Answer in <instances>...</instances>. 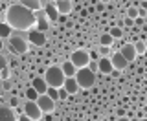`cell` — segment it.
Segmentation results:
<instances>
[{
	"label": "cell",
	"instance_id": "6da1fadb",
	"mask_svg": "<svg viewBox=\"0 0 147 121\" xmlns=\"http://www.w3.org/2000/svg\"><path fill=\"white\" fill-rule=\"evenodd\" d=\"M6 24L11 30H20V31L31 30L35 26V13L24 6H20V4L9 6L6 13Z\"/></svg>",
	"mask_w": 147,
	"mask_h": 121
},
{
	"label": "cell",
	"instance_id": "7a4b0ae2",
	"mask_svg": "<svg viewBox=\"0 0 147 121\" xmlns=\"http://www.w3.org/2000/svg\"><path fill=\"white\" fill-rule=\"evenodd\" d=\"M9 40V50L17 55H22L28 52V31H20V30H13L11 35L7 37Z\"/></svg>",
	"mask_w": 147,
	"mask_h": 121
},
{
	"label": "cell",
	"instance_id": "3957f363",
	"mask_svg": "<svg viewBox=\"0 0 147 121\" xmlns=\"http://www.w3.org/2000/svg\"><path fill=\"white\" fill-rule=\"evenodd\" d=\"M42 79H44V83H46L50 88H61L66 77H64L61 66H52V68L46 70V73H44Z\"/></svg>",
	"mask_w": 147,
	"mask_h": 121
},
{
	"label": "cell",
	"instance_id": "277c9868",
	"mask_svg": "<svg viewBox=\"0 0 147 121\" xmlns=\"http://www.w3.org/2000/svg\"><path fill=\"white\" fill-rule=\"evenodd\" d=\"M74 79H76V83H77V86H79V88H92V86H94V83H96V73L90 72L86 66L85 68H77Z\"/></svg>",
	"mask_w": 147,
	"mask_h": 121
},
{
	"label": "cell",
	"instance_id": "5b68a950",
	"mask_svg": "<svg viewBox=\"0 0 147 121\" xmlns=\"http://www.w3.org/2000/svg\"><path fill=\"white\" fill-rule=\"evenodd\" d=\"M70 63L76 68H85V66H88V63H90V55H88V52H85V50H76L70 57Z\"/></svg>",
	"mask_w": 147,
	"mask_h": 121
},
{
	"label": "cell",
	"instance_id": "8992f818",
	"mask_svg": "<svg viewBox=\"0 0 147 121\" xmlns=\"http://www.w3.org/2000/svg\"><path fill=\"white\" fill-rule=\"evenodd\" d=\"M35 103H37V106L40 108V112H42V114H50V112H53V110H55V101L50 99L46 94H40L35 99Z\"/></svg>",
	"mask_w": 147,
	"mask_h": 121
},
{
	"label": "cell",
	"instance_id": "52a82bcc",
	"mask_svg": "<svg viewBox=\"0 0 147 121\" xmlns=\"http://www.w3.org/2000/svg\"><path fill=\"white\" fill-rule=\"evenodd\" d=\"M24 116H26V118H30L31 121H37V119L42 118V112H40V108L37 106L35 101H26V105H24Z\"/></svg>",
	"mask_w": 147,
	"mask_h": 121
},
{
	"label": "cell",
	"instance_id": "ba28073f",
	"mask_svg": "<svg viewBox=\"0 0 147 121\" xmlns=\"http://www.w3.org/2000/svg\"><path fill=\"white\" fill-rule=\"evenodd\" d=\"M33 13H35V26H37V31H40V33H44V31H48L50 20L46 18L44 11H42V9H39V11H33Z\"/></svg>",
	"mask_w": 147,
	"mask_h": 121
},
{
	"label": "cell",
	"instance_id": "9c48e42d",
	"mask_svg": "<svg viewBox=\"0 0 147 121\" xmlns=\"http://www.w3.org/2000/svg\"><path fill=\"white\" fill-rule=\"evenodd\" d=\"M109 59H110V64H112V68H114V70H118V72H119V70H125V68L129 66V63H127L125 59H123V55L119 53V52L112 53Z\"/></svg>",
	"mask_w": 147,
	"mask_h": 121
},
{
	"label": "cell",
	"instance_id": "30bf717a",
	"mask_svg": "<svg viewBox=\"0 0 147 121\" xmlns=\"http://www.w3.org/2000/svg\"><path fill=\"white\" fill-rule=\"evenodd\" d=\"M28 42H31L33 46H44L46 37H44V33H40L37 30H30L28 31Z\"/></svg>",
	"mask_w": 147,
	"mask_h": 121
},
{
	"label": "cell",
	"instance_id": "8fae6325",
	"mask_svg": "<svg viewBox=\"0 0 147 121\" xmlns=\"http://www.w3.org/2000/svg\"><path fill=\"white\" fill-rule=\"evenodd\" d=\"M53 6H55L59 15H68L72 11V0H55Z\"/></svg>",
	"mask_w": 147,
	"mask_h": 121
},
{
	"label": "cell",
	"instance_id": "7c38bea8",
	"mask_svg": "<svg viewBox=\"0 0 147 121\" xmlns=\"http://www.w3.org/2000/svg\"><path fill=\"white\" fill-rule=\"evenodd\" d=\"M119 53L123 55V59L127 61V63H131V61H136V52H134V46L132 44H123L121 48H119Z\"/></svg>",
	"mask_w": 147,
	"mask_h": 121
},
{
	"label": "cell",
	"instance_id": "4fadbf2b",
	"mask_svg": "<svg viewBox=\"0 0 147 121\" xmlns=\"http://www.w3.org/2000/svg\"><path fill=\"white\" fill-rule=\"evenodd\" d=\"M63 88L66 90L68 95H74V94H77V92H79V86H77V83H76V79H74V77H66V79H64Z\"/></svg>",
	"mask_w": 147,
	"mask_h": 121
},
{
	"label": "cell",
	"instance_id": "5bb4252c",
	"mask_svg": "<svg viewBox=\"0 0 147 121\" xmlns=\"http://www.w3.org/2000/svg\"><path fill=\"white\" fill-rule=\"evenodd\" d=\"M98 70H99L101 73H105V75L112 73L114 68H112V64H110V59H109V57H101V59L98 61Z\"/></svg>",
	"mask_w": 147,
	"mask_h": 121
},
{
	"label": "cell",
	"instance_id": "9a60e30c",
	"mask_svg": "<svg viewBox=\"0 0 147 121\" xmlns=\"http://www.w3.org/2000/svg\"><path fill=\"white\" fill-rule=\"evenodd\" d=\"M0 121H17L15 110L9 106H0Z\"/></svg>",
	"mask_w": 147,
	"mask_h": 121
},
{
	"label": "cell",
	"instance_id": "2e32d148",
	"mask_svg": "<svg viewBox=\"0 0 147 121\" xmlns=\"http://www.w3.org/2000/svg\"><path fill=\"white\" fill-rule=\"evenodd\" d=\"M18 4L28 7L30 11H39V9H42V0H18Z\"/></svg>",
	"mask_w": 147,
	"mask_h": 121
},
{
	"label": "cell",
	"instance_id": "e0dca14e",
	"mask_svg": "<svg viewBox=\"0 0 147 121\" xmlns=\"http://www.w3.org/2000/svg\"><path fill=\"white\" fill-rule=\"evenodd\" d=\"M31 88L37 92V94H46V90H48V85L44 83V79L42 77H35L33 79V83H31Z\"/></svg>",
	"mask_w": 147,
	"mask_h": 121
},
{
	"label": "cell",
	"instance_id": "ac0fdd59",
	"mask_svg": "<svg viewBox=\"0 0 147 121\" xmlns=\"http://www.w3.org/2000/svg\"><path fill=\"white\" fill-rule=\"evenodd\" d=\"M42 11H44V15H46L48 20H59V13H57V9H55L53 4H44Z\"/></svg>",
	"mask_w": 147,
	"mask_h": 121
},
{
	"label": "cell",
	"instance_id": "d6986e66",
	"mask_svg": "<svg viewBox=\"0 0 147 121\" xmlns=\"http://www.w3.org/2000/svg\"><path fill=\"white\" fill-rule=\"evenodd\" d=\"M61 70H63L64 77H74V75H76V72H77V68L74 66V64L70 63V61H66V63H63Z\"/></svg>",
	"mask_w": 147,
	"mask_h": 121
},
{
	"label": "cell",
	"instance_id": "ffe728a7",
	"mask_svg": "<svg viewBox=\"0 0 147 121\" xmlns=\"http://www.w3.org/2000/svg\"><path fill=\"white\" fill-rule=\"evenodd\" d=\"M132 46H134L136 55H144L145 53V40H136V42H132Z\"/></svg>",
	"mask_w": 147,
	"mask_h": 121
},
{
	"label": "cell",
	"instance_id": "44dd1931",
	"mask_svg": "<svg viewBox=\"0 0 147 121\" xmlns=\"http://www.w3.org/2000/svg\"><path fill=\"white\" fill-rule=\"evenodd\" d=\"M11 28H9L6 22H4V24H0V39H7L9 35H11Z\"/></svg>",
	"mask_w": 147,
	"mask_h": 121
},
{
	"label": "cell",
	"instance_id": "7402d4cb",
	"mask_svg": "<svg viewBox=\"0 0 147 121\" xmlns=\"http://www.w3.org/2000/svg\"><path fill=\"white\" fill-rule=\"evenodd\" d=\"M112 42H114V39L109 33H103V35H101V46H112Z\"/></svg>",
	"mask_w": 147,
	"mask_h": 121
},
{
	"label": "cell",
	"instance_id": "603a6c76",
	"mask_svg": "<svg viewBox=\"0 0 147 121\" xmlns=\"http://www.w3.org/2000/svg\"><path fill=\"white\" fill-rule=\"evenodd\" d=\"M109 35L112 37V39H119V37L123 35V31H121V28H110V31H109Z\"/></svg>",
	"mask_w": 147,
	"mask_h": 121
},
{
	"label": "cell",
	"instance_id": "cb8c5ba5",
	"mask_svg": "<svg viewBox=\"0 0 147 121\" xmlns=\"http://www.w3.org/2000/svg\"><path fill=\"white\" fill-rule=\"evenodd\" d=\"M46 95H48L50 99L57 101V99H59V95H57V88H50V86H48V90H46Z\"/></svg>",
	"mask_w": 147,
	"mask_h": 121
},
{
	"label": "cell",
	"instance_id": "d4e9b609",
	"mask_svg": "<svg viewBox=\"0 0 147 121\" xmlns=\"http://www.w3.org/2000/svg\"><path fill=\"white\" fill-rule=\"evenodd\" d=\"M26 97H28V101H35L39 97V94H37L33 88H30V90H26Z\"/></svg>",
	"mask_w": 147,
	"mask_h": 121
},
{
	"label": "cell",
	"instance_id": "484cf974",
	"mask_svg": "<svg viewBox=\"0 0 147 121\" xmlns=\"http://www.w3.org/2000/svg\"><path fill=\"white\" fill-rule=\"evenodd\" d=\"M99 55H101V57H110V46H101V48H99Z\"/></svg>",
	"mask_w": 147,
	"mask_h": 121
},
{
	"label": "cell",
	"instance_id": "4316f807",
	"mask_svg": "<svg viewBox=\"0 0 147 121\" xmlns=\"http://www.w3.org/2000/svg\"><path fill=\"white\" fill-rule=\"evenodd\" d=\"M127 17L129 18H138V7H129V11H127Z\"/></svg>",
	"mask_w": 147,
	"mask_h": 121
},
{
	"label": "cell",
	"instance_id": "83f0119b",
	"mask_svg": "<svg viewBox=\"0 0 147 121\" xmlns=\"http://www.w3.org/2000/svg\"><path fill=\"white\" fill-rule=\"evenodd\" d=\"M86 68H88L90 72H94V73H96V72H98V61H90Z\"/></svg>",
	"mask_w": 147,
	"mask_h": 121
},
{
	"label": "cell",
	"instance_id": "f1b7e54d",
	"mask_svg": "<svg viewBox=\"0 0 147 121\" xmlns=\"http://www.w3.org/2000/svg\"><path fill=\"white\" fill-rule=\"evenodd\" d=\"M4 68H6V57L0 53V70H4Z\"/></svg>",
	"mask_w": 147,
	"mask_h": 121
},
{
	"label": "cell",
	"instance_id": "f546056e",
	"mask_svg": "<svg viewBox=\"0 0 147 121\" xmlns=\"http://www.w3.org/2000/svg\"><path fill=\"white\" fill-rule=\"evenodd\" d=\"M123 24H125V26L129 28V26H132V24H134V20H132V18H129V17H125V20H123Z\"/></svg>",
	"mask_w": 147,
	"mask_h": 121
},
{
	"label": "cell",
	"instance_id": "4dcf8cb0",
	"mask_svg": "<svg viewBox=\"0 0 147 121\" xmlns=\"http://www.w3.org/2000/svg\"><path fill=\"white\" fill-rule=\"evenodd\" d=\"M138 17H140V18L145 17V7H140V9H138Z\"/></svg>",
	"mask_w": 147,
	"mask_h": 121
},
{
	"label": "cell",
	"instance_id": "1f68e13d",
	"mask_svg": "<svg viewBox=\"0 0 147 121\" xmlns=\"http://www.w3.org/2000/svg\"><path fill=\"white\" fill-rule=\"evenodd\" d=\"M134 22H136L138 26H144V18H140V17H138V18H134Z\"/></svg>",
	"mask_w": 147,
	"mask_h": 121
},
{
	"label": "cell",
	"instance_id": "d6a6232c",
	"mask_svg": "<svg viewBox=\"0 0 147 121\" xmlns=\"http://www.w3.org/2000/svg\"><path fill=\"white\" fill-rule=\"evenodd\" d=\"M17 121H31V119L26 118V116H20V118H17Z\"/></svg>",
	"mask_w": 147,
	"mask_h": 121
},
{
	"label": "cell",
	"instance_id": "836d02e7",
	"mask_svg": "<svg viewBox=\"0 0 147 121\" xmlns=\"http://www.w3.org/2000/svg\"><path fill=\"white\" fill-rule=\"evenodd\" d=\"M118 121H131V118H125V116H121V118H118Z\"/></svg>",
	"mask_w": 147,
	"mask_h": 121
},
{
	"label": "cell",
	"instance_id": "e575fe53",
	"mask_svg": "<svg viewBox=\"0 0 147 121\" xmlns=\"http://www.w3.org/2000/svg\"><path fill=\"white\" fill-rule=\"evenodd\" d=\"M131 121H140V119H138V118H132V119H131Z\"/></svg>",
	"mask_w": 147,
	"mask_h": 121
},
{
	"label": "cell",
	"instance_id": "d590c367",
	"mask_svg": "<svg viewBox=\"0 0 147 121\" xmlns=\"http://www.w3.org/2000/svg\"><path fill=\"white\" fill-rule=\"evenodd\" d=\"M0 50H2V39H0Z\"/></svg>",
	"mask_w": 147,
	"mask_h": 121
},
{
	"label": "cell",
	"instance_id": "8d00e7d4",
	"mask_svg": "<svg viewBox=\"0 0 147 121\" xmlns=\"http://www.w3.org/2000/svg\"><path fill=\"white\" fill-rule=\"evenodd\" d=\"M142 2H147V0H142Z\"/></svg>",
	"mask_w": 147,
	"mask_h": 121
},
{
	"label": "cell",
	"instance_id": "74e56055",
	"mask_svg": "<svg viewBox=\"0 0 147 121\" xmlns=\"http://www.w3.org/2000/svg\"><path fill=\"white\" fill-rule=\"evenodd\" d=\"M0 79H2V77H0Z\"/></svg>",
	"mask_w": 147,
	"mask_h": 121
}]
</instances>
